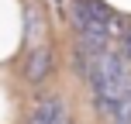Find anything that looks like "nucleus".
Masks as SVG:
<instances>
[{
	"label": "nucleus",
	"mask_w": 131,
	"mask_h": 124,
	"mask_svg": "<svg viewBox=\"0 0 131 124\" xmlns=\"http://www.w3.org/2000/svg\"><path fill=\"white\" fill-rule=\"evenodd\" d=\"M83 72L93 86L97 104L111 114V121L131 124V76H128L124 62L117 55H111L107 48H100V52L83 48Z\"/></svg>",
	"instance_id": "f257e3e1"
},
{
	"label": "nucleus",
	"mask_w": 131,
	"mask_h": 124,
	"mask_svg": "<svg viewBox=\"0 0 131 124\" xmlns=\"http://www.w3.org/2000/svg\"><path fill=\"white\" fill-rule=\"evenodd\" d=\"M72 17H76V28H79V35H83V48H93V52L107 48V38H111V14H107L100 4L79 0V4L72 7Z\"/></svg>",
	"instance_id": "f03ea898"
},
{
	"label": "nucleus",
	"mask_w": 131,
	"mask_h": 124,
	"mask_svg": "<svg viewBox=\"0 0 131 124\" xmlns=\"http://www.w3.org/2000/svg\"><path fill=\"white\" fill-rule=\"evenodd\" d=\"M28 124H69V117H66V107L59 104V100L48 97V100H41V104L31 110Z\"/></svg>",
	"instance_id": "7ed1b4c3"
},
{
	"label": "nucleus",
	"mask_w": 131,
	"mask_h": 124,
	"mask_svg": "<svg viewBox=\"0 0 131 124\" xmlns=\"http://www.w3.org/2000/svg\"><path fill=\"white\" fill-rule=\"evenodd\" d=\"M45 72H48V55L45 52H35L31 62H28V76H31V79H41Z\"/></svg>",
	"instance_id": "20e7f679"
}]
</instances>
